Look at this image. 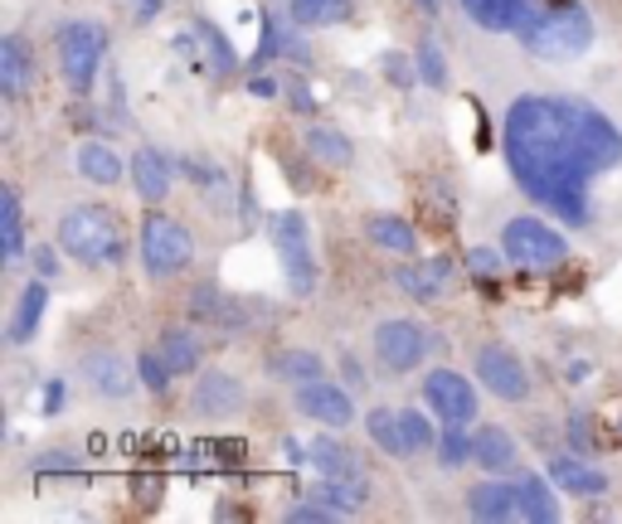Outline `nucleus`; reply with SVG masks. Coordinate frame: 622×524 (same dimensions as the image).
<instances>
[{
	"mask_svg": "<svg viewBox=\"0 0 622 524\" xmlns=\"http://www.w3.org/2000/svg\"><path fill=\"white\" fill-rule=\"evenodd\" d=\"M511 180L554 219L593 224V180L622 166V127L574 92H521L501 127Z\"/></svg>",
	"mask_w": 622,
	"mask_h": 524,
	"instance_id": "nucleus-1",
	"label": "nucleus"
},
{
	"mask_svg": "<svg viewBox=\"0 0 622 524\" xmlns=\"http://www.w3.org/2000/svg\"><path fill=\"white\" fill-rule=\"evenodd\" d=\"M59 248L63 258L83 263V267H122L127 258V224L112 205L83 199L59 214Z\"/></svg>",
	"mask_w": 622,
	"mask_h": 524,
	"instance_id": "nucleus-2",
	"label": "nucleus"
},
{
	"mask_svg": "<svg viewBox=\"0 0 622 524\" xmlns=\"http://www.w3.org/2000/svg\"><path fill=\"white\" fill-rule=\"evenodd\" d=\"M515 39L525 45L531 59L574 63V59H584V53L593 49L599 30H593V16H589L584 0H540L531 24H525Z\"/></svg>",
	"mask_w": 622,
	"mask_h": 524,
	"instance_id": "nucleus-3",
	"label": "nucleus"
},
{
	"mask_svg": "<svg viewBox=\"0 0 622 524\" xmlns=\"http://www.w3.org/2000/svg\"><path fill=\"white\" fill-rule=\"evenodd\" d=\"M137 258H141V267H147L151 281H176L185 267L195 263V234L176 219V214H166L161 205H156L147 219H141Z\"/></svg>",
	"mask_w": 622,
	"mask_h": 524,
	"instance_id": "nucleus-4",
	"label": "nucleus"
},
{
	"mask_svg": "<svg viewBox=\"0 0 622 524\" xmlns=\"http://www.w3.org/2000/svg\"><path fill=\"white\" fill-rule=\"evenodd\" d=\"M55 59H59L63 83L73 88V98H88V92L98 88L102 59H108V30H102L98 20H69V24H59Z\"/></svg>",
	"mask_w": 622,
	"mask_h": 524,
	"instance_id": "nucleus-5",
	"label": "nucleus"
},
{
	"mask_svg": "<svg viewBox=\"0 0 622 524\" xmlns=\"http://www.w3.org/2000/svg\"><path fill=\"white\" fill-rule=\"evenodd\" d=\"M501 253L521 273H554V267L569 263V238L554 224L535 219V214H521V219L501 228Z\"/></svg>",
	"mask_w": 622,
	"mask_h": 524,
	"instance_id": "nucleus-6",
	"label": "nucleus"
},
{
	"mask_svg": "<svg viewBox=\"0 0 622 524\" xmlns=\"http://www.w3.org/2000/svg\"><path fill=\"white\" fill-rule=\"evenodd\" d=\"M268 238H273V253L277 263H283V277H287V291L302 301L316 291V253H312V228L302 219V209H277L268 219Z\"/></svg>",
	"mask_w": 622,
	"mask_h": 524,
	"instance_id": "nucleus-7",
	"label": "nucleus"
},
{
	"mask_svg": "<svg viewBox=\"0 0 622 524\" xmlns=\"http://www.w3.org/2000/svg\"><path fill=\"white\" fill-rule=\"evenodd\" d=\"M443 345L433 330H423L418 320L408 316H389L379 320L375 335H369V349H375V365L389 374V379H404V374H414L423 359H428V349Z\"/></svg>",
	"mask_w": 622,
	"mask_h": 524,
	"instance_id": "nucleus-8",
	"label": "nucleus"
},
{
	"mask_svg": "<svg viewBox=\"0 0 622 524\" xmlns=\"http://www.w3.org/2000/svg\"><path fill=\"white\" fill-rule=\"evenodd\" d=\"M472 369H476V384H482L492 398H501V403H525V398L535 394L531 365H525V359L515 355V349H511L506 340H486V345H476Z\"/></svg>",
	"mask_w": 622,
	"mask_h": 524,
	"instance_id": "nucleus-9",
	"label": "nucleus"
},
{
	"mask_svg": "<svg viewBox=\"0 0 622 524\" xmlns=\"http://www.w3.org/2000/svg\"><path fill=\"white\" fill-rule=\"evenodd\" d=\"M423 403L443 427H472L476 423V384L457 369H428L423 374Z\"/></svg>",
	"mask_w": 622,
	"mask_h": 524,
	"instance_id": "nucleus-10",
	"label": "nucleus"
},
{
	"mask_svg": "<svg viewBox=\"0 0 622 524\" xmlns=\"http://www.w3.org/2000/svg\"><path fill=\"white\" fill-rule=\"evenodd\" d=\"M248 403V388L238 374L229 369H200L195 374V388H190V418L200 423H229L244 413Z\"/></svg>",
	"mask_w": 622,
	"mask_h": 524,
	"instance_id": "nucleus-11",
	"label": "nucleus"
},
{
	"mask_svg": "<svg viewBox=\"0 0 622 524\" xmlns=\"http://www.w3.org/2000/svg\"><path fill=\"white\" fill-rule=\"evenodd\" d=\"M78 374H83V384L92 394L108 398V403H127L141 388L137 365H127L117 349H88V355L78 359Z\"/></svg>",
	"mask_w": 622,
	"mask_h": 524,
	"instance_id": "nucleus-12",
	"label": "nucleus"
},
{
	"mask_svg": "<svg viewBox=\"0 0 622 524\" xmlns=\"http://www.w3.org/2000/svg\"><path fill=\"white\" fill-rule=\"evenodd\" d=\"M293 403L302 418L322 423V427H351L355 423V388L336 384V379H312L293 388Z\"/></svg>",
	"mask_w": 622,
	"mask_h": 524,
	"instance_id": "nucleus-13",
	"label": "nucleus"
},
{
	"mask_svg": "<svg viewBox=\"0 0 622 524\" xmlns=\"http://www.w3.org/2000/svg\"><path fill=\"white\" fill-rule=\"evenodd\" d=\"M185 316H190V326H209V330H244L248 326L244 301L229 297L215 281H195L190 297H185Z\"/></svg>",
	"mask_w": 622,
	"mask_h": 524,
	"instance_id": "nucleus-14",
	"label": "nucleus"
},
{
	"mask_svg": "<svg viewBox=\"0 0 622 524\" xmlns=\"http://www.w3.org/2000/svg\"><path fill=\"white\" fill-rule=\"evenodd\" d=\"M550 481L560 486V495H579V501H603L608 491H613V481H608L603 466H593V456H579V452H560L545 462Z\"/></svg>",
	"mask_w": 622,
	"mask_h": 524,
	"instance_id": "nucleus-15",
	"label": "nucleus"
},
{
	"mask_svg": "<svg viewBox=\"0 0 622 524\" xmlns=\"http://www.w3.org/2000/svg\"><path fill=\"white\" fill-rule=\"evenodd\" d=\"M131 190L151 209L166 205L170 190H176V160L161 146H137V156H131Z\"/></svg>",
	"mask_w": 622,
	"mask_h": 524,
	"instance_id": "nucleus-16",
	"label": "nucleus"
},
{
	"mask_svg": "<svg viewBox=\"0 0 622 524\" xmlns=\"http://www.w3.org/2000/svg\"><path fill=\"white\" fill-rule=\"evenodd\" d=\"M73 170L83 175L88 185H102V190H112V185L131 180V160L117 156V146H108L102 137H83L73 146Z\"/></svg>",
	"mask_w": 622,
	"mask_h": 524,
	"instance_id": "nucleus-17",
	"label": "nucleus"
},
{
	"mask_svg": "<svg viewBox=\"0 0 622 524\" xmlns=\"http://www.w3.org/2000/svg\"><path fill=\"white\" fill-rule=\"evenodd\" d=\"M472 462L486 476H511L521 466V442L501 423H482V427H472Z\"/></svg>",
	"mask_w": 622,
	"mask_h": 524,
	"instance_id": "nucleus-18",
	"label": "nucleus"
},
{
	"mask_svg": "<svg viewBox=\"0 0 622 524\" xmlns=\"http://www.w3.org/2000/svg\"><path fill=\"white\" fill-rule=\"evenodd\" d=\"M453 281V258H423V263H404L394 267V287L404 291L408 301H438Z\"/></svg>",
	"mask_w": 622,
	"mask_h": 524,
	"instance_id": "nucleus-19",
	"label": "nucleus"
},
{
	"mask_svg": "<svg viewBox=\"0 0 622 524\" xmlns=\"http://www.w3.org/2000/svg\"><path fill=\"white\" fill-rule=\"evenodd\" d=\"M45 316H49V281L45 277H30L24 281V291L16 297V312H10L6 320V345H30L39 326H45Z\"/></svg>",
	"mask_w": 622,
	"mask_h": 524,
	"instance_id": "nucleus-20",
	"label": "nucleus"
},
{
	"mask_svg": "<svg viewBox=\"0 0 622 524\" xmlns=\"http://www.w3.org/2000/svg\"><path fill=\"white\" fill-rule=\"evenodd\" d=\"M467 515L482 520V524L515 520V515H521V491H515V481L492 476V481H476V486H467Z\"/></svg>",
	"mask_w": 622,
	"mask_h": 524,
	"instance_id": "nucleus-21",
	"label": "nucleus"
},
{
	"mask_svg": "<svg viewBox=\"0 0 622 524\" xmlns=\"http://www.w3.org/2000/svg\"><path fill=\"white\" fill-rule=\"evenodd\" d=\"M30 78H34V49L20 30H10L0 39V98L16 107L24 98V88H30Z\"/></svg>",
	"mask_w": 622,
	"mask_h": 524,
	"instance_id": "nucleus-22",
	"label": "nucleus"
},
{
	"mask_svg": "<svg viewBox=\"0 0 622 524\" xmlns=\"http://www.w3.org/2000/svg\"><path fill=\"white\" fill-rule=\"evenodd\" d=\"M540 0H462V10L482 24L486 34H521L531 24Z\"/></svg>",
	"mask_w": 622,
	"mask_h": 524,
	"instance_id": "nucleus-23",
	"label": "nucleus"
},
{
	"mask_svg": "<svg viewBox=\"0 0 622 524\" xmlns=\"http://www.w3.org/2000/svg\"><path fill=\"white\" fill-rule=\"evenodd\" d=\"M263 369H268L277 384H287V388H302V384H312V379H326V359L316 355V349H302V345L273 349V355L263 359Z\"/></svg>",
	"mask_w": 622,
	"mask_h": 524,
	"instance_id": "nucleus-24",
	"label": "nucleus"
},
{
	"mask_svg": "<svg viewBox=\"0 0 622 524\" xmlns=\"http://www.w3.org/2000/svg\"><path fill=\"white\" fill-rule=\"evenodd\" d=\"M156 349L170 359V369L180 374H200L205 369V340L195 326H161V335H156Z\"/></svg>",
	"mask_w": 622,
	"mask_h": 524,
	"instance_id": "nucleus-25",
	"label": "nucleus"
},
{
	"mask_svg": "<svg viewBox=\"0 0 622 524\" xmlns=\"http://www.w3.org/2000/svg\"><path fill=\"white\" fill-rule=\"evenodd\" d=\"M365 238L379 253H394V258H414L418 253V228L399 219V214H369L365 219Z\"/></svg>",
	"mask_w": 622,
	"mask_h": 524,
	"instance_id": "nucleus-26",
	"label": "nucleus"
},
{
	"mask_svg": "<svg viewBox=\"0 0 622 524\" xmlns=\"http://www.w3.org/2000/svg\"><path fill=\"white\" fill-rule=\"evenodd\" d=\"M365 433H369V442H375L379 452L394 456V462H408V456H414V447H408V437H404L399 408H389V403H379V408L365 413Z\"/></svg>",
	"mask_w": 622,
	"mask_h": 524,
	"instance_id": "nucleus-27",
	"label": "nucleus"
},
{
	"mask_svg": "<svg viewBox=\"0 0 622 524\" xmlns=\"http://www.w3.org/2000/svg\"><path fill=\"white\" fill-rule=\"evenodd\" d=\"M312 495H322V501H330L336 510H346V515H361V510L375 501V486H369L365 472H351V476H322L312 486Z\"/></svg>",
	"mask_w": 622,
	"mask_h": 524,
	"instance_id": "nucleus-28",
	"label": "nucleus"
},
{
	"mask_svg": "<svg viewBox=\"0 0 622 524\" xmlns=\"http://www.w3.org/2000/svg\"><path fill=\"white\" fill-rule=\"evenodd\" d=\"M190 30H195V39H200V49H205L209 73H215V78H234V73H238V49H234V39L224 34L209 16H195Z\"/></svg>",
	"mask_w": 622,
	"mask_h": 524,
	"instance_id": "nucleus-29",
	"label": "nucleus"
},
{
	"mask_svg": "<svg viewBox=\"0 0 622 524\" xmlns=\"http://www.w3.org/2000/svg\"><path fill=\"white\" fill-rule=\"evenodd\" d=\"M515 491H521V520H531V524H554L560 520V486L545 476H521L515 481Z\"/></svg>",
	"mask_w": 622,
	"mask_h": 524,
	"instance_id": "nucleus-30",
	"label": "nucleus"
},
{
	"mask_svg": "<svg viewBox=\"0 0 622 524\" xmlns=\"http://www.w3.org/2000/svg\"><path fill=\"white\" fill-rule=\"evenodd\" d=\"M302 151H307L312 160H322V166H330V170H346L351 160H355V146H351V137L346 131H336V127H307L302 131Z\"/></svg>",
	"mask_w": 622,
	"mask_h": 524,
	"instance_id": "nucleus-31",
	"label": "nucleus"
},
{
	"mask_svg": "<svg viewBox=\"0 0 622 524\" xmlns=\"http://www.w3.org/2000/svg\"><path fill=\"white\" fill-rule=\"evenodd\" d=\"M0 258H6V267H20L24 258V209L16 185L0 190Z\"/></svg>",
	"mask_w": 622,
	"mask_h": 524,
	"instance_id": "nucleus-32",
	"label": "nucleus"
},
{
	"mask_svg": "<svg viewBox=\"0 0 622 524\" xmlns=\"http://www.w3.org/2000/svg\"><path fill=\"white\" fill-rule=\"evenodd\" d=\"M180 170L190 175L195 190H200L215 209H234V185H229V175H224L209 156H185V160H180Z\"/></svg>",
	"mask_w": 622,
	"mask_h": 524,
	"instance_id": "nucleus-33",
	"label": "nucleus"
},
{
	"mask_svg": "<svg viewBox=\"0 0 622 524\" xmlns=\"http://www.w3.org/2000/svg\"><path fill=\"white\" fill-rule=\"evenodd\" d=\"M307 456H312V472H316V476H351V472H365L361 456H355L346 442H336V437H326V433H316V437L307 442Z\"/></svg>",
	"mask_w": 622,
	"mask_h": 524,
	"instance_id": "nucleus-34",
	"label": "nucleus"
},
{
	"mask_svg": "<svg viewBox=\"0 0 622 524\" xmlns=\"http://www.w3.org/2000/svg\"><path fill=\"white\" fill-rule=\"evenodd\" d=\"M287 20L297 30H326L351 20V0H287Z\"/></svg>",
	"mask_w": 622,
	"mask_h": 524,
	"instance_id": "nucleus-35",
	"label": "nucleus"
},
{
	"mask_svg": "<svg viewBox=\"0 0 622 524\" xmlns=\"http://www.w3.org/2000/svg\"><path fill=\"white\" fill-rule=\"evenodd\" d=\"M414 63H418V83H428L433 92H447V83H453V73H447V53L438 45V34H423L418 49H414Z\"/></svg>",
	"mask_w": 622,
	"mask_h": 524,
	"instance_id": "nucleus-36",
	"label": "nucleus"
},
{
	"mask_svg": "<svg viewBox=\"0 0 622 524\" xmlns=\"http://www.w3.org/2000/svg\"><path fill=\"white\" fill-rule=\"evenodd\" d=\"M137 374H141V388H147V394H156V398H166V394H170V379H176L170 359H166L156 345L137 355Z\"/></svg>",
	"mask_w": 622,
	"mask_h": 524,
	"instance_id": "nucleus-37",
	"label": "nucleus"
},
{
	"mask_svg": "<svg viewBox=\"0 0 622 524\" xmlns=\"http://www.w3.org/2000/svg\"><path fill=\"white\" fill-rule=\"evenodd\" d=\"M599 423L603 418H593V413H569V423H564V437H569V452H579V456H599L603 452V442H599Z\"/></svg>",
	"mask_w": 622,
	"mask_h": 524,
	"instance_id": "nucleus-38",
	"label": "nucleus"
},
{
	"mask_svg": "<svg viewBox=\"0 0 622 524\" xmlns=\"http://www.w3.org/2000/svg\"><path fill=\"white\" fill-rule=\"evenodd\" d=\"M438 466L443 472H457V466H467L472 462V433L467 427H443V437H438Z\"/></svg>",
	"mask_w": 622,
	"mask_h": 524,
	"instance_id": "nucleus-39",
	"label": "nucleus"
},
{
	"mask_svg": "<svg viewBox=\"0 0 622 524\" xmlns=\"http://www.w3.org/2000/svg\"><path fill=\"white\" fill-rule=\"evenodd\" d=\"M399 418H404V437H408V447H414V456H418V452H428V456L438 452V437H443V433H438V427H433L428 418H423L418 408H399Z\"/></svg>",
	"mask_w": 622,
	"mask_h": 524,
	"instance_id": "nucleus-40",
	"label": "nucleus"
},
{
	"mask_svg": "<svg viewBox=\"0 0 622 524\" xmlns=\"http://www.w3.org/2000/svg\"><path fill=\"white\" fill-rule=\"evenodd\" d=\"M501 273H506V253L501 248H467V277H476L482 287H496Z\"/></svg>",
	"mask_w": 622,
	"mask_h": 524,
	"instance_id": "nucleus-41",
	"label": "nucleus"
},
{
	"mask_svg": "<svg viewBox=\"0 0 622 524\" xmlns=\"http://www.w3.org/2000/svg\"><path fill=\"white\" fill-rule=\"evenodd\" d=\"M287 520H293V524H326V520H351V515H346V510H336L330 501H322V495H312V501L287 505Z\"/></svg>",
	"mask_w": 622,
	"mask_h": 524,
	"instance_id": "nucleus-42",
	"label": "nucleus"
},
{
	"mask_svg": "<svg viewBox=\"0 0 622 524\" xmlns=\"http://www.w3.org/2000/svg\"><path fill=\"white\" fill-rule=\"evenodd\" d=\"M379 69H385V78L394 88H414L418 83V63L408 59V53H399V49H389L385 59H379Z\"/></svg>",
	"mask_w": 622,
	"mask_h": 524,
	"instance_id": "nucleus-43",
	"label": "nucleus"
},
{
	"mask_svg": "<svg viewBox=\"0 0 622 524\" xmlns=\"http://www.w3.org/2000/svg\"><path fill=\"white\" fill-rule=\"evenodd\" d=\"M287 107H293L297 117H316V92L307 78H293V83H287Z\"/></svg>",
	"mask_w": 622,
	"mask_h": 524,
	"instance_id": "nucleus-44",
	"label": "nucleus"
},
{
	"mask_svg": "<svg viewBox=\"0 0 622 524\" xmlns=\"http://www.w3.org/2000/svg\"><path fill=\"white\" fill-rule=\"evenodd\" d=\"M248 92H254L258 102H277V98H287V83L277 73H254L248 78Z\"/></svg>",
	"mask_w": 622,
	"mask_h": 524,
	"instance_id": "nucleus-45",
	"label": "nucleus"
},
{
	"mask_svg": "<svg viewBox=\"0 0 622 524\" xmlns=\"http://www.w3.org/2000/svg\"><path fill=\"white\" fill-rule=\"evenodd\" d=\"M55 472H78V456L73 452H45V456H34V476H55Z\"/></svg>",
	"mask_w": 622,
	"mask_h": 524,
	"instance_id": "nucleus-46",
	"label": "nucleus"
},
{
	"mask_svg": "<svg viewBox=\"0 0 622 524\" xmlns=\"http://www.w3.org/2000/svg\"><path fill=\"white\" fill-rule=\"evenodd\" d=\"M59 253H63V248H49V244H39V248L30 253V263H34V277L55 281V277H59V267H63V263H59Z\"/></svg>",
	"mask_w": 622,
	"mask_h": 524,
	"instance_id": "nucleus-47",
	"label": "nucleus"
},
{
	"mask_svg": "<svg viewBox=\"0 0 622 524\" xmlns=\"http://www.w3.org/2000/svg\"><path fill=\"white\" fill-rule=\"evenodd\" d=\"M63 398H69V384L63 379H45V418H55L63 408Z\"/></svg>",
	"mask_w": 622,
	"mask_h": 524,
	"instance_id": "nucleus-48",
	"label": "nucleus"
},
{
	"mask_svg": "<svg viewBox=\"0 0 622 524\" xmlns=\"http://www.w3.org/2000/svg\"><path fill=\"white\" fill-rule=\"evenodd\" d=\"M340 374H346V379H351V388H355V394H361V388L369 384V379H365V365L351 355V349H346V355H340Z\"/></svg>",
	"mask_w": 622,
	"mask_h": 524,
	"instance_id": "nucleus-49",
	"label": "nucleus"
},
{
	"mask_svg": "<svg viewBox=\"0 0 622 524\" xmlns=\"http://www.w3.org/2000/svg\"><path fill=\"white\" fill-rule=\"evenodd\" d=\"M127 6H131V16H137V24H147L166 10V0H127Z\"/></svg>",
	"mask_w": 622,
	"mask_h": 524,
	"instance_id": "nucleus-50",
	"label": "nucleus"
},
{
	"mask_svg": "<svg viewBox=\"0 0 622 524\" xmlns=\"http://www.w3.org/2000/svg\"><path fill=\"white\" fill-rule=\"evenodd\" d=\"M589 369H593L589 359H574V365H569V384H584V379H589Z\"/></svg>",
	"mask_w": 622,
	"mask_h": 524,
	"instance_id": "nucleus-51",
	"label": "nucleus"
},
{
	"mask_svg": "<svg viewBox=\"0 0 622 524\" xmlns=\"http://www.w3.org/2000/svg\"><path fill=\"white\" fill-rule=\"evenodd\" d=\"M608 427H613V442H622V403H618V408H613V418H603Z\"/></svg>",
	"mask_w": 622,
	"mask_h": 524,
	"instance_id": "nucleus-52",
	"label": "nucleus"
},
{
	"mask_svg": "<svg viewBox=\"0 0 622 524\" xmlns=\"http://www.w3.org/2000/svg\"><path fill=\"white\" fill-rule=\"evenodd\" d=\"M414 6L423 10V16H438V10H443V0H414Z\"/></svg>",
	"mask_w": 622,
	"mask_h": 524,
	"instance_id": "nucleus-53",
	"label": "nucleus"
}]
</instances>
